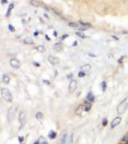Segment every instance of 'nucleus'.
I'll use <instances>...</instances> for the list:
<instances>
[{"label": "nucleus", "instance_id": "nucleus-1", "mask_svg": "<svg viewBox=\"0 0 128 144\" xmlns=\"http://www.w3.org/2000/svg\"><path fill=\"white\" fill-rule=\"evenodd\" d=\"M71 138H72L71 134H68L67 131H63L61 135H60L59 141H58V144H70Z\"/></svg>", "mask_w": 128, "mask_h": 144}, {"label": "nucleus", "instance_id": "nucleus-2", "mask_svg": "<svg viewBox=\"0 0 128 144\" xmlns=\"http://www.w3.org/2000/svg\"><path fill=\"white\" fill-rule=\"evenodd\" d=\"M17 110H18V105H12L11 107L8 109V113H7V118H8V121H12V120L15 118Z\"/></svg>", "mask_w": 128, "mask_h": 144}, {"label": "nucleus", "instance_id": "nucleus-3", "mask_svg": "<svg viewBox=\"0 0 128 144\" xmlns=\"http://www.w3.org/2000/svg\"><path fill=\"white\" fill-rule=\"evenodd\" d=\"M1 96L8 103H12V100H13V96L10 93V91L7 90V88H1Z\"/></svg>", "mask_w": 128, "mask_h": 144}, {"label": "nucleus", "instance_id": "nucleus-4", "mask_svg": "<svg viewBox=\"0 0 128 144\" xmlns=\"http://www.w3.org/2000/svg\"><path fill=\"white\" fill-rule=\"evenodd\" d=\"M128 108V99L125 98L124 100H122V103H120L119 105H118V107H117V113L118 115H120V113H124L127 110Z\"/></svg>", "mask_w": 128, "mask_h": 144}, {"label": "nucleus", "instance_id": "nucleus-5", "mask_svg": "<svg viewBox=\"0 0 128 144\" xmlns=\"http://www.w3.org/2000/svg\"><path fill=\"white\" fill-rule=\"evenodd\" d=\"M77 88H78V82L76 81V80H71L70 82H69V85H68L69 93H73Z\"/></svg>", "mask_w": 128, "mask_h": 144}, {"label": "nucleus", "instance_id": "nucleus-6", "mask_svg": "<svg viewBox=\"0 0 128 144\" xmlns=\"http://www.w3.org/2000/svg\"><path fill=\"white\" fill-rule=\"evenodd\" d=\"M19 122H20V129H22L23 126H24L26 122V115L24 111H21V113H19Z\"/></svg>", "mask_w": 128, "mask_h": 144}, {"label": "nucleus", "instance_id": "nucleus-7", "mask_svg": "<svg viewBox=\"0 0 128 144\" xmlns=\"http://www.w3.org/2000/svg\"><path fill=\"white\" fill-rule=\"evenodd\" d=\"M120 123H122V117L117 116V117H115V118H113V120H112L111 128H112V129H114V128H116L117 126H119Z\"/></svg>", "mask_w": 128, "mask_h": 144}, {"label": "nucleus", "instance_id": "nucleus-8", "mask_svg": "<svg viewBox=\"0 0 128 144\" xmlns=\"http://www.w3.org/2000/svg\"><path fill=\"white\" fill-rule=\"evenodd\" d=\"M10 65L13 69H19L21 67V62L17 59V58H11L10 59Z\"/></svg>", "mask_w": 128, "mask_h": 144}, {"label": "nucleus", "instance_id": "nucleus-9", "mask_svg": "<svg viewBox=\"0 0 128 144\" xmlns=\"http://www.w3.org/2000/svg\"><path fill=\"white\" fill-rule=\"evenodd\" d=\"M48 61L50 62L53 65H57L58 63L60 62L59 58L58 57H55V56H48Z\"/></svg>", "mask_w": 128, "mask_h": 144}, {"label": "nucleus", "instance_id": "nucleus-10", "mask_svg": "<svg viewBox=\"0 0 128 144\" xmlns=\"http://www.w3.org/2000/svg\"><path fill=\"white\" fill-rule=\"evenodd\" d=\"M85 100L89 103H94L95 102V96L93 95V93L92 92H88V94H87V96H85Z\"/></svg>", "mask_w": 128, "mask_h": 144}, {"label": "nucleus", "instance_id": "nucleus-11", "mask_svg": "<svg viewBox=\"0 0 128 144\" xmlns=\"http://www.w3.org/2000/svg\"><path fill=\"white\" fill-rule=\"evenodd\" d=\"M91 108H92V105H91V103H89V102H87V100H85V102H84V104H83V109H84V111H87V113H89V111L91 110Z\"/></svg>", "mask_w": 128, "mask_h": 144}, {"label": "nucleus", "instance_id": "nucleus-12", "mask_svg": "<svg viewBox=\"0 0 128 144\" xmlns=\"http://www.w3.org/2000/svg\"><path fill=\"white\" fill-rule=\"evenodd\" d=\"M2 82L5 83V84H9V83H10V75H9L8 73H5L2 75Z\"/></svg>", "mask_w": 128, "mask_h": 144}, {"label": "nucleus", "instance_id": "nucleus-13", "mask_svg": "<svg viewBox=\"0 0 128 144\" xmlns=\"http://www.w3.org/2000/svg\"><path fill=\"white\" fill-rule=\"evenodd\" d=\"M53 49H54V51H60L63 49V44L61 43H56L54 47H53Z\"/></svg>", "mask_w": 128, "mask_h": 144}, {"label": "nucleus", "instance_id": "nucleus-14", "mask_svg": "<svg viewBox=\"0 0 128 144\" xmlns=\"http://www.w3.org/2000/svg\"><path fill=\"white\" fill-rule=\"evenodd\" d=\"M82 111H84V109H83V105H78V107L76 108V113L79 115V116H81Z\"/></svg>", "mask_w": 128, "mask_h": 144}, {"label": "nucleus", "instance_id": "nucleus-15", "mask_svg": "<svg viewBox=\"0 0 128 144\" xmlns=\"http://www.w3.org/2000/svg\"><path fill=\"white\" fill-rule=\"evenodd\" d=\"M13 8H14V3H10V4H9L8 10H7V13H6L7 17H10V15H11V11H12V9H13Z\"/></svg>", "mask_w": 128, "mask_h": 144}, {"label": "nucleus", "instance_id": "nucleus-16", "mask_svg": "<svg viewBox=\"0 0 128 144\" xmlns=\"http://www.w3.org/2000/svg\"><path fill=\"white\" fill-rule=\"evenodd\" d=\"M56 136H57L56 131L50 130V131L48 132V138H49V139H56Z\"/></svg>", "mask_w": 128, "mask_h": 144}, {"label": "nucleus", "instance_id": "nucleus-17", "mask_svg": "<svg viewBox=\"0 0 128 144\" xmlns=\"http://www.w3.org/2000/svg\"><path fill=\"white\" fill-rule=\"evenodd\" d=\"M90 69H91V65H84L82 68H81V71H83V72H85V73H87Z\"/></svg>", "mask_w": 128, "mask_h": 144}, {"label": "nucleus", "instance_id": "nucleus-18", "mask_svg": "<svg viewBox=\"0 0 128 144\" xmlns=\"http://www.w3.org/2000/svg\"><path fill=\"white\" fill-rule=\"evenodd\" d=\"M106 88H107V83H106L105 81L101 82V90H102V92H105Z\"/></svg>", "mask_w": 128, "mask_h": 144}, {"label": "nucleus", "instance_id": "nucleus-19", "mask_svg": "<svg viewBox=\"0 0 128 144\" xmlns=\"http://www.w3.org/2000/svg\"><path fill=\"white\" fill-rule=\"evenodd\" d=\"M24 44H26V45H32L33 44V39L32 38H30V37H26V38H24Z\"/></svg>", "mask_w": 128, "mask_h": 144}, {"label": "nucleus", "instance_id": "nucleus-20", "mask_svg": "<svg viewBox=\"0 0 128 144\" xmlns=\"http://www.w3.org/2000/svg\"><path fill=\"white\" fill-rule=\"evenodd\" d=\"M68 26H70V27H78L79 28V23L78 22H68Z\"/></svg>", "mask_w": 128, "mask_h": 144}, {"label": "nucleus", "instance_id": "nucleus-21", "mask_svg": "<svg viewBox=\"0 0 128 144\" xmlns=\"http://www.w3.org/2000/svg\"><path fill=\"white\" fill-rule=\"evenodd\" d=\"M35 118H36L38 121H41V120H43V118H44V115H43V113H37L36 115H35Z\"/></svg>", "mask_w": 128, "mask_h": 144}, {"label": "nucleus", "instance_id": "nucleus-22", "mask_svg": "<svg viewBox=\"0 0 128 144\" xmlns=\"http://www.w3.org/2000/svg\"><path fill=\"white\" fill-rule=\"evenodd\" d=\"M35 49H36V50L38 51V52H44V51L46 50V49H45V47H44V46H42V45L37 46V47L35 48Z\"/></svg>", "mask_w": 128, "mask_h": 144}, {"label": "nucleus", "instance_id": "nucleus-23", "mask_svg": "<svg viewBox=\"0 0 128 144\" xmlns=\"http://www.w3.org/2000/svg\"><path fill=\"white\" fill-rule=\"evenodd\" d=\"M76 35H77V36H79V37H81V38H85V37H87V35L83 34L82 32H80V31L76 32Z\"/></svg>", "mask_w": 128, "mask_h": 144}, {"label": "nucleus", "instance_id": "nucleus-24", "mask_svg": "<svg viewBox=\"0 0 128 144\" xmlns=\"http://www.w3.org/2000/svg\"><path fill=\"white\" fill-rule=\"evenodd\" d=\"M38 143H40V144H48V143H47V141H46L43 136H41V138L38 139Z\"/></svg>", "mask_w": 128, "mask_h": 144}, {"label": "nucleus", "instance_id": "nucleus-25", "mask_svg": "<svg viewBox=\"0 0 128 144\" xmlns=\"http://www.w3.org/2000/svg\"><path fill=\"white\" fill-rule=\"evenodd\" d=\"M85 75H87V73H85V72H83V71H80L79 73H78V76H79V78H84Z\"/></svg>", "mask_w": 128, "mask_h": 144}, {"label": "nucleus", "instance_id": "nucleus-26", "mask_svg": "<svg viewBox=\"0 0 128 144\" xmlns=\"http://www.w3.org/2000/svg\"><path fill=\"white\" fill-rule=\"evenodd\" d=\"M80 24H82L83 26H88V27H91V24L87 22H83V21H80Z\"/></svg>", "mask_w": 128, "mask_h": 144}, {"label": "nucleus", "instance_id": "nucleus-27", "mask_svg": "<svg viewBox=\"0 0 128 144\" xmlns=\"http://www.w3.org/2000/svg\"><path fill=\"white\" fill-rule=\"evenodd\" d=\"M107 123H108L107 118H104V119H103V121H102V126H103V127H105V126H106Z\"/></svg>", "mask_w": 128, "mask_h": 144}, {"label": "nucleus", "instance_id": "nucleus-28", "mask_svg": "<svg viewBox=\"0 0 128 144\" xmlns=\"http://www.w3.org/2000/svg\"><path fill=\"white\" fill-rule=\"evenodd\" d=\"M8 28H9V30H10L11 32H15V28H14V26L11 25V24H9V25H8Z\"/></svg>", "mask_w": 128, "mask_h": 144}, {"label": "nucleus", "instance_id": "nucleus-29", "mask_svg": "<svg viewBox=\"0 0 128 144\" xmlns=\"http://www.w3.org/2000/svg\"><path fill=\"white\" fill-rule=\"evenodd\" d=\"M24 136H19V138H18V140H19V142H20V144H22L23 143V141H24Z\"/></svg>", "mask_w": 128, "mask_h": 144}, {"label": "nucleus", "instance_id": "nucleus-30", "mask_svg": "<svg viewBox=\"0 0 128 144\" xmlns=\"http://www.w3.org/2000/svg\"><path fill=\"white\" fill-rule=\"evenodd\" d=\"M43 83H45L46 85H50L51 84V82L49 81V80H43Z\"/></svg>", "mask_w": 128, "mask_h": 144}, {"label": "nucleus", "instance_id": "nucleus-31", "mask_svg": "<svg viewBox=\"0 0 128 144\" xmlns=\"http://www.w3.org/2000/svg\"><path fill=\"white\" fill-rule=\"evenodd\" d=\"M72 76H73V74H72V73H69L68 75H67V79H69V80L71 81V80H72Z\"/></svg>", "mask_w": 128, "mask_h": 144}, {"label": "nucleus", "instance_id": "nucleus-32", "mask_svg": "<svg viewBox=\"0 0 128 144\" xmlns=\"http://www.w3.org/2000/svg\"><path fill=\"white\" fill-rule=\"evenodd\" d=\"M33 65H34L35 67H36V68H38V67H41V65H40V63H38V62H37V61H34V62H33Z\"/></svg>", "mask_w": 128, "mask_h": 144}, {"label": "nucleus", "instance_id": "nucleus-33", "mask_svg": "<svg viewBox=\"0 0 128 144\" xmlns=\"http://www.w3.org/2000/svg\"><path fill=\"white\" fill-rule=\"evenodd\" d=\"M68 36H69V35H68V34H64V35H63V36L60 37V39H65V38H67V37H68Z\"/></svg>", "mask_w": 128, "mask_h": 144}, {"label": "nucleus", "instance_id": "nucleus-34", "mask_svg": "<svg viewBox=\"0 0 128 144\" xmlns=\"http://www.w3.org/2000/svg\"><path fill=\"white\" fill-rule=\"evenodd\" d=\"M124 59H125V57H122V58H119V59H118V63H123Z\"/></svg>", "mask_w": 128, "mask_h": 144}, {"label": "nucleus", "instance_id": "nucleus-35", "mask_svg": "<svg viewBox=\"0 0 128 144\" xmlns=\"http://www.w3.org/2000/svg\"><path fill=\"white\" fill-rule=\"evenodd\" d=\"M45 38H46V40H50V37H49V36H48V35H47V34L45 35Z\"/></svg>", "mask_w": 128, "mask_h": 144}, {"label": "nucleus", "instance_id": "nucleus-36", "mask_svg": "<svg viewBox=\"0 0 128 144\" xmlns=\"http://www.w3.org/2000/svg\"><path fill=\"white\" fill-rule=\"evenodd\" d=\"M112 37H113V39H115V40H118V37H117V36H115V35H113V36H112Z\"/></svg>", "mask_w": 128, "mask_h": 144}, {"label": "nucleus", "instance_id": "nucleus-37", "mask_svg": "<svg viewBox=\"0 0 128 144\" xmlns=\"http://www.w3.org/2000/svg\"><path fill=\"white\" fill-rule=\"evenodd\" d=\"M89 56H91V57H93V58H94V57H95V55H94V54H91V52H89Z\"/></svg>", "mask_w": 128, "mask_h": 144}, {"label": "nucleus", "instance_id": "nucleus-38", "mask_svg": "<svg viewBox=\"0 0 128 144\" xmlns=\"http://www.w3.org/2000/svg\"><path fill=\"white\" fill-rule=\"evenodd\" d=\"M80 30V32H83V31H85V27H81V28H79Z\"/></svg>", "mask_w": 128, "mask_h": 144}, {"label": "nucleus", "instance_id": "nucleus-39", "mask_svg": "<svg viewBox=\"0 0 128 144\" xmlns=\"http://www.w3.org/2000/svg\"><path fill=\"white\" fill-rule=\"evenodd\" d=\"M0 2H1V3H7V2H8V1H6V0H1Z\"/></svg>", "mask_w": 128, "mask_h": 144}, {"label": "nucleus", "instance_id": "nucleus-40", "mask_svg": "<svg viewBox=\"0 0 128 144\" xmlns=\"http://www.w3.org/2000/svg\"><path fill=\"white\" fill-rule=\"evenodd\" d=\"M38 35V32H34V36H37Z\"/></svg>", "mask_w": 128, "mask_h": 144}, {"label": "nucleus", "instance_id": "nucleus-41", "mask_svg": "<svg viewBox=\"0 0 128 144\" xmlns=\"http://www.w3.org/2000/svg\"><path fill=\"white\" fill-rule=\"evenodd\" d=\"M77 44H78L77 42H73V44H72V46H77Z\"/></svg>", "mask_w": 128, "mask_h": 144}, {"label": "nucleus", "instance_id": "nucleus-42", "mask_svg": "<svg viewBox=\"0 0 128 144\" xmlns=\"http://www.w3.org/2000/svg\"><path fill=\"white\" fill-rule=\"evenodd\" d=\"M33 144H40V143H38V141H36V142H34Z\"/></svg>", "mask_w": 128, "mask_h": 144}]
</instances>
